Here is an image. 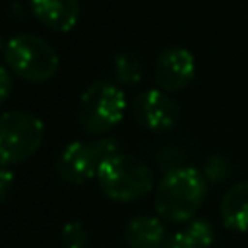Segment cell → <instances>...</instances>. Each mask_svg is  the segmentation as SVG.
Here are the masks:
<instances>
[{"instance_id": "6da1fadb", "label": "cell", "mask_w": 248, "mask_h": 248, "mask_svg": "<svg viewBox=\"0 0 248 248\" xmlns=\"http://www.w3.org/2000/svg\"><path fill=\"white\" fill-rule=\"evenodd\" d=\"M207 188L203 172L192 167H176L155 186V211L163 221L186 223L203 205Z\"/></svg>"}, {"instance_id": "7a4b0ae2", "label": "cell", "mask_w": 248, "mask_h": 248, "mask_svg": "<svg viewBox=\"0 0 248 248\" xmlns=\"http://www.w3.org/2000/svg\"><path fill=\"white\" fill-rule=\"evenodd\" d=\"M99 190L112 202H134L147 196L153 188L149 165L130 153H116L105 159L97 170Z\"/></svg>"}, {"instance_id": "3957f363", "label": "cell", "mask_w": 248, "mask_h": 248, "mask_svg": "<svg viewBox=\"0 0 248 248\" xmlns=\"http://www.w3.org/2000/svg\"><path fill=\"white\" fill-rule=\"evenodd\" d=\"M128 101L120 85L97 79L79 97L78 122L89 136H105L124 118Z\"/></svg>"}, {"instance_id": "277c9868", "label": "cell", "mask_w": 248, "mask_h": 248, "mask_svg": "<svg viewBox=\"0 0 248 248\" xmlns=\"http://www.w3.org/2000/svg\"><path fill=\"white\" fill-rule=\"evenodd\" d=\"M4 58L10 72L29 83H45L54 78L60 62L54 46L33 33L14 35L6 43Z\"/></svg>"}, {"instance_id": "5b68a950", "label": "cell", "mask_w": 248, "mask_h": 248, "mask_svg": "<svg viewBox=\"0 0 248 248\" xmlns=\"http://www.w3.org/2000/svg\"><path fill=\"white\" fill-rule=\"evenodd\" d=\"M45 140V124L27 110L0 114V165L14 167L31 159Z\"/></svg>"}, {"instance_id": "8992f818", "label": "cell", "mask_w": 248, "mask_h": 248, "mask_svg": "<svg viewBox=\"0 0 248 248\" xmlns=\"http://www.w3.org/2000/svg\"><path fill=\"white\" fill-rule=\"evenodd\" d=\"M134 122L149 132H167L172 130L180 120V107L163 89H145L140 91L130 105Z\"/></svg>"}, {"instance_id": "52a82bcc", "label": "cell", "mask_w": 248, "mask_h": 248, "mask_svg": "<svg viewBox=\"0 0 248 248\" xmlns=\"http://www.w3.org/2000/svg\"><path fill=\"white\" fill-rule=\"evenodd\" d=\"M103 161L105 155L97 140L72 141L58 153L54 161V172L66 184H83L97 176L99 165Z\"/></svg>"}, {"instance_id": "ba28073f", "label": "cell", "mask_w": 248, "mask_h": 248, "mask_svg": "<svg viewBox=\"0 0 248 248\" xmlns=\"http://www.w3.org/2000/svg\"><path fill=\"white\" fill-rule=\"evenodd\" d=\"M153 76H155L157 87L167 93H178L186 89L196 76L194 54L184 46L165 48L157 56Z\"/></svg>"}, {"instance_id": "9c48e42d", "label": "cell", "mask_w": 248, "mask_h": 248, "mask_svg": "<svg viewBox=\"0 0 248 248\" xmlns=\"http://www.w3.org/2000/svg\"><path fill=\"white\" fill-rule=\"evenodd\" d=\"M33 16L50 31L66 33L79 21V0H29Z\"/></svg>"}, {"instance_id": "30bf717a", "label": "cell", "mask_w": 248, "mask_h": 248, "mask_svg": "<svg viewBox=\"0 0 248 248\" xmlns=\"http://www.w3.org/2000/svg\"><path fill=\"white\" fill-rule=\"evenodd\" d=\"M165 232L159 215H136L124 227V240L130 248H161L167 236Z\"/></svg>"}, {"instance_id": "8fae6325", "label": "cell", "mask_w": 248, "mask_h": 248, "mask_svg": "<svg viewBox=\"0 0 248 248\" xmlns=\"http://www.w3.org/2000/svg\"><path fill=\"white\" fill-rule=\"evenodd\" d=\"M223 225L234 232H248V180L231 186L221 198Z\"/></svg>"}, {"instance_id": "7c38bea8", "label": "cell", "mask_w": 248, "mask_h": 248, "mask_svg": "<svg viewBox=\"0 0 248 248\" xmlns=\"http://www.w3.org/2000/svg\"><path fill=\"white\" fill-rule=\"evenodd\" d=\"M215 240V229L209 221L194 219L188 225L169 236H165L161 248H209Z\"/></svg>"}, {"instance_id": "4fadbf2b", "label": "cell", "mask_w": 248, "mask_h": 248, "mask_svg": "<svg viewBox=\"0 0 248 248\" xmlns=\"http://www.w3.org/2000/svg\"><path fill=\"white\" fill-rule=\"evenodd\" d=\"M112 74L118 85L134 87L143 78V62L136 52H130V50L118 52L112 62Z\"/></svg>"}, {"instance_id": "5bb4252c", "label": "cell", "mask_w": 248, "mask_h": 248, "mask_svg": "<svg viewBox=\"0 0 248 248\" xmlns=\"http://www.w3.org/2000/svg\"><path fill=\"white\" fill-rule=\"evenodd\" d=\"M231 174V163L225 155L221 153H213L205 159L203 165V176L207 180V184H221L223 180H227Z\"/></svg>"}, {"instance_id": "9a60e30c", "label": "cell", "mask_w": 248, "mask_h": 248, "mask_svg": "<svg viewBox=\"0 0 248 248\" xmlns=\"http://www.w3.org/2000/svg\"><path fill=\"white\" fill-rule=\"evenodd\" d=\"M60 244L62 248H87L89 232L79 221L64 223V227L60 229Z\"/></svg>"}, {"instance_id": "2e32d148", "label": "cell", "mask_w": 248, "mask_h": 248, "mask_svg": "<svg viewBox=\"0 0 248 248\" xmlns=\"http://www.w3.org/2000/svg\"><path fill=\"white\" fill-rule=\"evenodd\" d=\"M14 186H16V174L10 170V167L0 165V203H4L10 198Z\"/></svg>"}, {"instance_id": "e0dca14e", "label": "cell", "mask_w": 248, "mask_h": 248, "mask_svg": "<svg viewBox=\"0 0 248 248\" xmlns=\"http://www.w3.org/2000/svg\"><path fill=\"white\" fill-rule=\"evenodd\" d=\"M12 87H14V79H12V74L0 66V107L8 101L10 93H12Z\"/></svg>"}, {"instance_id": "ac0fdd59", "label": "cell", "mask_w": 248, "mask_h": 248, "mask_svg": "<svg viewBox=\"0 0 248 248\" xmlns=\"http://www.w3.org/2000/svg\"><path fill=\"white\" fill-rule=\"evenodd\" d=\"M4 50H6V41H4V37L0 35V54H4Z\"/></svg>"}]
</instances>
